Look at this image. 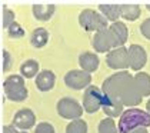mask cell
<instances>
[{
  "mask_svg": "<svg viewBox=\"0 0 150 133\" xmlns=\"http://www.w3.org/2000/svg\"><path fill=\"white\" fill-rule=\"evenodd\" d=\"M79 24L86 32H100L109 27V22L97 10L93 9H83L79 14Z\"/></svg>",
  "mask_w": 150,
  "mask_h": 133,
  "instance_id": "cell-4",
  "label": "cell"
},
{
  "mask_svg": "<svg viewBox=\"0 0 150 133\" xmlns=\"http://www.w3.org/2000/svg\"><path fill=\"white\" fill-rule=\"evenodd\" d=\"M49 39H50V33L49 30L45 27H36L35 30L30 34V44L35 47V49H42L49 43Z\"/></svg>",
  "mask_w": 150,
  "mask_h": 133,
  "instance_id": "cell-17",
  "label": "cell"
},
{
  "mask_svg": "<svg viewBox=\"0 0 150 133\" xmlns=\"http://www.w3.org/2000/svg\"><path fill=\"white\" fill-rule=\"evenodd\" d=\"M140 6L139 4H120V19L126 22H134L140 17Z\"/></svg>",
  "mask_w": 150,
  "mask_h": 133,
  "instance_id": "cell-21",
  "label": "cell"
},
{
  "mask_svg": "<svg viewBox=\"0 0 150 133\" xmlns=\"http://www.w3.org/2000/svg\"><path fill=\"white\" fill-rule=\"evenodd\" d=\"M56 110H57L59 116H60L62 119H66V120L80 119L81 115L84 113L80 102H77L74 97H69V96L60 97V99L57 100V103H56Z\"/></svg>",
  "mask_w": 150,
  "mask_h": 133,
  "instance_id": "cell-5",
  "label": "cell"
},
{
  "mask_svg": "<svg viewBox=\"0 0 150 133\" xmlns=\"http://www.w3.org/2000/svg\"><path fill=\"white\" fill-rule=\"evenodd\" d=\"M79 65H80V70L92 75L100 66V57L94 52H83L79 56Z\"/></svg>",
  "mask_w": 150,
  "mask_h": 133,
  "instance_id": "cell-13",
  "label": "cell"
},
{
  "mask_svg": "<svg viewBox=\"0 0 150 133\" xmlns=\"http://www.w3.org/2000/svg\"><path fill=\"white\" fill-rule=\"evenodd\" d=\"M104 93L99 86H93L90 85L87 89H84L83 93V100H81V107L83 110L89 115H93L96 112L102 109V103H103Z\"/></svg>",
  "mask_w": 150,
  "mask_h": 133,
  "instance_id": "cell-6",
  "label": "cell"
},
{
  "mask_svg": "<svg viewBox=\"0 0 150 133\" xmlns=\"http://www.w3.org/2000/svg\"><path fill=\"white\" fill-rule=\"evenodd\" d=\"M12 124L17 129V130H23L27 132L30 129H33L36 126V115L35 112L32 110L30 107H23L14 113L13 116Z\"/></svg>",
  "mask_w": 150,
  "mask_h": 133,
  "instance_id": "cell-11",
  "label": "cell"
},
{
  "mask_svg": "<svg viewBox=\"0 0 150 133\" xmlns=\"http://www.w3.org/2000/svg\"><path fill=\"white\" fill-rule=\"evenodd\" d=\"M35 83L37 90L46 93V92H50L53 90L54 85H56V75L53 70L50 69H45V70H40L39 75L35 78Z\"/></svg>",
  "mask_w": 150,
  "mask_h": 133,
  "instance_id": "cell-12",
  "label": "cell"
},
{
  "mask_svg": "<svg viewBox=\"0 0 150 133\" xmlns=\"http://www.w3.org/2000/svg\"><path fill=\"white\" fill-rule=\"evenodd\" d=\"M14 17H16V14H14V11L12 10V9H9V7H3V29H6L7 30V27L12 24V23H14L16 20H14Z\"/></svg>",
  "mask_w": 150,
  "mask_h": 133,
  "instance_id": "cell-25",
  "label": "cell"
},
{
  "mask_svg": "<svg viewBox=\"0 0 150 133\" xmlns=\"http://www.w3.org/2000/svg\"><path fill=\"white\" fill-rule=\"evenodd\" d=\"M89 132V126L86 120L83 119H74V120H70L64 129V133H87Z\"/></svg>",
  "mask_w": 150,
  "mask_h": 133,
  "instance_id": "cell-22",
  "label": "cell"
},
{
  "mask_svg": "<svg viewBox=\"0 0 150 133\" xmlns=\"http://www.w3.org/2000/svg\"><path fill=\"white\" fill-rule=\"evenodd\" d=\"M146 112H147V113L150 115V99H149V102L146 103Z\"/></svg>",
  "mask_w": 150,
  "mask_h": 133,
  "instance_id": "cell-31",
  "label": "cell"
},
{
  "mask_svg": "<svg viewBox=\"0 0 150 133\" xmlns=\"http://www.w3.org/2000/svg\"><path fill=\"white\" fill-rule=\"evenodd\" d=\"M134 85L137 86L139 92L143 97H150V75L146 72H137L133 75Z\"/></svg>",
  "mask_w": 150,
  "mask_h": 133,
  "instance_id": "cell-18",
  "label": "cell"
},
{
  "mask_svg": "<svg viewBox=\"0 0 150 133\" xmlns=\"http://www.w3.org/2000/svg\"><path fill=\"white\" fill-rule=\"evenodd\" d=\"M63 82L71 90H84L92 85V75L80 69H71L64 75Z\"/></svg>",
  "mask_w": 150,
  "mask_h": 133,
  "instance_id": "cell-7",
  "label": "cell"
},
{
  "mask_svg": "<svg viewBox=\"0 0 150 133\" xmlns=\"http://www.w3.org/2000/svg\"><path fill=\"white\" fill-rule=\"evenodd\" d=\"M146 9H147V10L150 11V4H146Z\"/></svg>",
  "mask_w": 150,
  "mask_h": 133,
  "instance_id": "cell-33",
  "label": "cell"
},
{
  "mask_svg": "<svg viewBox=\"0 0 150 133\" xmlns=\"http://www.w3.org/2000/svg\"><path fill=\"white\" fill-rule=\"evenodd\" d=\"M129 69L133 72H142V69L147 63V52L142 44H130L127 47Z\"/></svg>",
  "mask_w": 150,
  "mask_h": 133,
  "instance_id": "cell-10",
  "label": "cell"
},
{
  "mask_svg": "<svg viewBox=\"0 0 150 133\" xmlns=\"http://www.w3.org/2000/svg\"><path fill=\"white\" fill-rule=\"evenodd\" d=\"M140 33H142V36L144 37V39H147V40H150V17H147V19H144L143 22L140 23Z\"/></svg>",
  "mask_w": 150,
  "mask_h": 133,
  "instance_id": "cell-28",
  "label": "cell"
},
{
  "mask_svg": "<svg viewBox=\"0 0 150 133\" xmlns=\"http://www.w3.org/2000/svg\"><path fill=\"white\" fill-rule=\"evenodd\" d=\"M16 133H29V132H23V130H17Z\"/></svg>",
  "mask_w": 150,
  "mask_h": 133,
  "instance_id": "cell-32",
  "label": "cell"
},
{
  "mask_svg": "<svg viewBox=\"0 0 150 133\" xmlns=\"http://www.w3.org/2000/svg\"><path fill=\"white\" fill-rule=\"evenodd\" d=\"M102 92L115 103H120L123 107H137L143 96L134 85L133 75L127 70L115 72L102 85Z\"/></svg>",
  "mask_w": 150,
  "mask_h": 133,
  "instance_id": "cell-1",
  "label": "cell"
},
{
  "mask_svg": "<svg viewBox=\"0 0 150 133\" xmlns=\"http://www.w3.org/2000/svg\"><path fill=\"white\" fill-rule=\"evenodd\" d=\"M97 11L103 16L107 22L115 23L120 19V4H112V3H102L99 4Z\"/></svg>",
  "mask_w": 150,
  "mask_h": 133,
  "instance_id": "cell-16",
  "label": "cell"
},
{
  "mask_svg": "<svg viewBox=\"0 0 150 133\" xmlns=\"http://www.w3.org/2000/svg\"><path fill=\"white\" fill-rule=\"evenodd\" d=\"M35 133H56V129L52 123L40 122L35 126Z\"/></svg>",
  "mask_w": 150,
  "mask_h": 133,
  "instance_id": "cell-26",
  "label": "cell"
},
{
  "mask_svg": "<svg viewBox=\"0 0 150 133\" xmlns=\"http://www.w3.org/2000/svg\"><path fill=\"white\" fill-rule=\"evenodd\" d=\"M130 133H149V129L147 127H137V129L132 130Z\"/></svg>",
  "mask_w": 150,
  "mask_h": 133,
  "instance_id": "cell-30",
  "label": "cell"
},
{
  "mask_svg": "<svg viewBox=\"0 0 150 133\" xmlns=\"http://www.w3.org/2000/svg\"><path fill=\"white\" fill-rule=\"evenodd\" d=\"M97 132L99 133H119L117 132V123L112 117H104L97 124Z\"/></svg>",
  "mask_w": 150,
  "mask_h": 133,
  "instance_id": "cell-23",
  "label": "cell"
},
{
  "mask_svg": "<svg viewBox=\"0 0 150 133\" xmlns=\"http://www.w3.org/2000/svg\"><path fill=\"white\" fill-rule=\"evenodd\" d=\"M106 65L115 72H123L129 69V57H127V47H116L106 53Z\"/></svg>",
  "mask_w": 150,
  "mask_h": 133,
  "instance_id": "cell-9",
  "label": "cell"
},
{
  "mask_svg": "<svg viewBox=\"0 0 150 133\" xmlns=\"http://www.w3.org/2000/svg\"><path fill=\"white\" fill-rule=\"evenodd\" d=\"M92 46L96 53H109L110 50L119 47V43L116 42V39L110 33V30L104 29V30L96 32L93 34Z\"/></svg>",
  "mask_w": 150,
  "mask_h": 133,
  "instance_id": "cell-8",
  "label": "cell"
},
{
  "mask_svg": "<svg viewBox=\"0 0 150 133\" xmlns=\"http://www.w3.org/2000/svg\"><path fill=\"white\" fill-rule=\"evenodd\" d=\"M7 34H9L10 39H22V37H24L26 32H24L23 26L20 23L14 22L7 27Z\"/></svg>",
  "mask_w": 150,
  "mask_h": 133,
  "instance_id": "cell-24",
  "label": "cell"
},
{
  "mask_svg": "<svg viewBox=\"0 0 150 133\" xmlns=\"http://www.w3.org/2000/svg\"><path fill=\"white\" fill-rule=\"evenodd\" d=\"M3 90L7 100L20 103L29 97V90L26 87V82L20 75H9L3 82Z\"/></svg>",
  "mask_w": 150,
  "mask_h": 133,
  "instance_id": "cell-3",
  "label": "cell"
},
{
  "mask_svg": "<svg viewBox=\"0 0 150 133\" xmlns=\"http://www.w3.org/2000/svg\"><path fill=\"white\" fill-rule=\"evenodd\" d=\"M107 29L110 30V33L113 34V37L116 39V42L119 43V47L125 46L127 37H129V29H127L126 23L122 22V20H117V22L112 23Z\"/></svg>",
  "mask_w": 150,
  "mask_h": 133,
  "instance_id": "cell-15",
  "label": "cell"
},
{
  "mask_svg": "<svg viewBox=\"0 0 150 133\" xmlns=\"http://www.w3.org/2000/svg\"><path fill=\"white\" fill-rule=\"evenodd\" d=\"M12 66H13L12 55L7 50H3V72L4 73H9L12 70Z\"/></svg>",
  "mask_w": 150,
  "mask_h": 133,
  "instance_id": "cell-27",
  "label": "cell"
},
{
  "mask_svg": "<svg viewBox=\"0 0 150 133\" xmlns=\"http://www.w3.org/2000/svg\"><path fill=\"white\" fill-rule=\"evenodd\" d=\"M16 132H17V129L13 124H6L3 127V133H16Z\"/></svg>",
  "mask_w": 150,
  "mask_h": 133,
  "instance_id": "cell-29",
  "label": "cell"
},
{
  "mask_svg": "<svg viewBox=\"0 0 150 133\" xmlns=\"http://www.w3.org/2000/svg\"><path fill=\"white\" fill-rule=\"evenodd\" d=\"M150 126V115L146 110L137 107H127L119 117L117 122V132L130 133L137 127H147Z\"/></svg>",
  "mask_w": 150,
  "mask_h": 133,
  "instance_id": "cell-2",
  "label": "cell"
},
{
  "mask_svg": "<svg viewBox=\"0 0 150 133\" xmlns=\"http://www.w3.org/2000/svg\"><path fill=\"white\" fill-rule=\"evenodd\" d=\"M56 11L54 4H33L32 6V13L33 17L39 22H49Z\"/></svg>",
  "mask_w": 150,
  "mask_h": 133,
  "instance_id": "cell-14",
  "label": "cell"
},
{
  "mask_svg": "<svg viewBox=\"0 0 150 133\" xmlns=\"http://www.w3.org/2000/svg\"><path fill=\"white\" fill-rule=\"evenodd\" d=\"M40 72V65L36 59H27L20 65V76L23 79H35Z\"/></svg>",
  "mask_w": 150,
  "mask_h": 133,
  "instance_id": "cell-19",
  "label": "cell"
},
{
  "mask_svg": "<svg viewBox=\"0 0 150 133\" xmlns=\"http://www.w3.org/2000/svg\"><path fill=\"white\" fill-rule=\"evenodd\" d=\"M102 109L106 113L107 117H112V119H116V117H120V115L123 113L125 107L120 105V103H115L109 99L106 95L103 97V103H102Z\"/></svg>",
  "mask_w": 150,
  "mask_h": 133,
  "instance_id": "cell-20",
  "label": "cell"
}]
</instances>
